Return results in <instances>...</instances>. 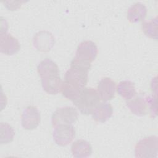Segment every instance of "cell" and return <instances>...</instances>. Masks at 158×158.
Listing matches in <instances>:
<instances>
[{
	"label": "cell",
	"instance_id": "cell-1",
	"mask_svg": "<svg viewBox=\"0 0 158 158\" xmlns=\"http://www.w3.org/2000/svg\"><path fill=\"white\" fill-rule=\"evenodd\" d=\"M91 65L79 63L73 59L70 67L66 72L65 80L62 82V95L67 99L73 101L85 88L88 82V73Z\"/></svg>",
	"mask_w": 158,
	"mask_h": 158
},
{
	"label": "cell",
	"instance_id": "cell-10",
	"mask_svg": "<svg viewBox=\"0 0 158 158\" xmlns=\"http://www.w3.org/2000/svg\"><path fill=\"white\" fill-rule=\"evenodd\" d=\"M127 106L133 114L138 116L145 115L148 112V99L141 95L128 100L127 102Z\"/></svg>",
	"mask_w": 158,
	"mask_h": 158
},
{
	"label": "cell",
	"instance_id": "cell-16",
	"mask_svg": "<svg viewBox=\"0 0 158 158\" xmlns=\"http://www.w3.org/2000/svg\"><path fill=\"white\" fill-rule=\"evenodd\" d=\"M117 91L118 94L125 100H130L136 94L135 84L129 80L122 81L119 83Z\"/></svg>",
	"mask_w": 158,
	"mask_h": 158
},
{
	"label": "cell",
	"instance_id": "cell-14",
	"mask_svg": "<svg viewBox=\"0 0 158 158\" xmlns=\"http://www.w3.org/2000/svg\"><path fill=\"white\" fill-rule=\"evenodd\" d=\"M37 70L41 78L59 75V70L57 64L48 58L40 62L37 67Z\"/></svg>",
	"mask_w": 158,
	"mask_h": 158
},
{
	"label": "cell",
	"instance_id": "cell-7",
	"mask_svg": "<svg viewBox=\"0 0 158 158\" xmlns=\"http://www.w3.org/2000/svg\"><path fill=\"white\" fill-rule=\"evenodd\" d=\"M40 121V114L36 107L29 106L23 110L21 116V124L23 128L30 130L35 129Z\"/></svg>",
	"mask_w": 158,
	"mask_h": 158
},
{
	"label": "cell",
	"instance_id": "cell-3",
	"mask_svg": "<svg viewBox=\"0 0 158 158\" xmlns=\"http://www.w3.org/2000/svg\"><path fill=\"white\" fill-rule=\"evenodd\" d=\"M98 54V48L91 41H85L77 47L73 59L82 64L91 65Z\"/></svg>",
	"mask_w": 158,
	"mask_h": 158
},
{
	"label": "cell",
	"instance_id": "cell-6",
	"mask_svg": "<svg viewBox=\"0 0 158 158\" xmlns=\"http://www.w3.org/2000/svg\"><path fill=\"white\" fill-rule=\"evenodd\" d=\"M75 136V131L72 125L64 124L55 127L53 131V139L59 146H65L69 144Z\"/></svg>",
	"mask_w": 158,
	"mask_h": 158
},
{
	"label": "cell",
	"instance_id": "cell-11",
	"mask_svg": "<svg viewBox=\"0 0 158 158\" xmlns=\"http://www.w3.org/2000/svg\"><path fill=\"white\" fill-rule=\"evenodd\" d=\"M41 85L44 91L50 94H57L62 89V81L59 75L41 78Z\"/></svg>",
	"mask_w": 158,
	"mask_h": 158
},
{
	"label": "cell",
	"instance_id": "cell-18",
	"mask_svg": "<svg viewBox=\"0 0 158 158\" xmlns=\"http://www.w3.org/2000/svg\"><path fill=\"white\" fill-rule=\"evenodd\" d=\"M0 131H1V136H0V143L1 144H7L10 143L14 138V130L13 128L9 125L7 123L1 122L0 124Z\"/></svg>",
	"mask_w": 158,
	"mask_h": 158
},
{
	"label": "cell",
	"instance_id": "cell-4",
	"mask_svg": "<svg viewBox=\"0 0 158 158\" xmlns=\"http://www.w3.org/2000/svg\"><path fill=\"white\" fill-rule=\"evenodd\" d=\"M157 137L151 136L139 141L135 146L136 157H156L157 155Z\"/></svg>",
	"mask_w": 158,
	"mask_h": 158
},
{
	"label": "cell",
	"instance_id": "cell-17",
	"mask_svg": "<svg viewBox=\"0 0 158 158\" xmlns=\"http://www.w3.org/2000/svg\"><path fill=\"white\" fill-rule=\"evenodd\" d=\"M157 17L148 22H144L142 24V30L145 35L150 38L157 39Z\"/></svg>",
	"mask_w": 158,
	"mask_h": 158
},
{
	"label": "cell",
	"instance_id": "cell-2",
	"mask_svg": "<svg viewBox=\"0 0 158 158\" xmlns=\"http://www.w3.org/2000/svg\"><path fill=\"white\" fill-rule=\"evenodd\" d=\"M100 102V97L96 89L91 87L84 88L73 101V104L83 115L91 114Z\"/></svg>",
	"mask_w": 158,
	"mask_h": 158
},
{
	"label": "cell",
	"instance_id": "cell-8",
	"mask_svg": "<svg viewBox=\"0 0 158 158\" xmlns=\"http://www.w3.org/2000/svg\"><path fill=\"white\" fill-rule=\"evenodd\" d=\"M116 83L108 77L102 78L98 85V93L104 101H107L113 99L115 96Z\"/></svg>",
	"mask_w": 158,
	"mask_h": 158
},
{
	"label": "cell",
	"instance_id": "cell-5",
	"mask_svg": "<svg viewBox=\"0 0 158 158\" xmlns=\"http://www.w3.org/2000/svg\"><path fill=\"white\" fill-rule=\"evenodd\" d=\"M78 114L73 107H63L57 109L52 115L51 123L53 127L59 125L74 123L78 119Z\"/></svg>",
	"mask_w": 158,
	"mask_h": 158
},
{
	"label": "cell",
	"instance_id": "cell-9",
	"mask_svg": "<svg viewBox=\"0 0 158 158\" xmlns=\"http://www.w3.org/2000/svg\"><path fill=\"white\" fill-rule=\"evenodd\" d=\"M20 49L19 41L10 34L1 35L0 51L6 55L11 56L17 53Z\"/></svg>",
	"mask_w": 158,
	"mask_h": 158
},
{
	"label": "cell",
	"instance_id": "cell-13",
	"mask_svg": "<svg viewBox=\"0 0 158 158\" xmlns=\"http://www.w3.org/2000/svg\"><path fill=\"white\" fill-rule=\"evenodd\" d=\"M147 14L146 6L138 2L133 4L127 10V19L131 23H137L144 20Z\"/></svg>",
	"mask_w": 158,
	"mask_h": 158
},
{
	"label": "cell",
	"instance_id": "cell-12",
	"mask_svg": "<svg viewBox=\"0 0 158 158\" xmlns=\"http://www.w3.org/2000/svg\"><path fill=\"white\" fill-rule=\"evenodd\" d=\"M113 108L107 102H101L99 104L92 112L93 120L98 122L104 123L106 122L112 115Z\"/></svg>",
	"mask_w": 158,
	"mask_h": 158
},
{
	"label": "cell",
	"instance_id": "cell-15",
	"mask_svg": "<svg viewBox=\"0 0 158 158\" xmlns=\"http://www.w3.org/2000/svg\"><path fill=\"white\" fill-rule=\"evenodd\" d=\"M72 155L75 157H87L92 153L91 144L84 139H78L71 146Z\"/></svg>",
	"mask_w": 158,
	"mask_h": 158
}]
</instances>
